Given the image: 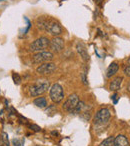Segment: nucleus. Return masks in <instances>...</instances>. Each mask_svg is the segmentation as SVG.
<instances>
[{
    "mask_svg": "<svg viewBox=\"0 0 130 146\" xmlns=\"http://www.w3.org/2000/svg\"><path fill=\"white\" fill-rule=\"evenodd\" d=\"M49 86H50V82L48 80H37L34 84H32L29 87V95L32 96V97H36V96L41 95V94L45 93L49 89Z\"/></svg>",
    "mask_w": 130,
    "mask_h": 146,
    "instance_id": "f257e3e1",
    "label": "nucleus"
},
{
    "mask_svg": "<svg viewBox=\"0 0 130 146\" xmlns=\"http://www.w3.org/2000/svg\"><path fill=\"white\" fill-rule=\"evenodd\" d=\"M50 44V40L47 37H40L34 40L30 45L28 49L30 52H40V51H45Z\"/></svg>",
    "mask_w": 130,
    "mask_h": 146,
    "instance_id": "f03ea898",
    "label": "nucleus"
},
{
    "mask_svg": "<svg viewBox=\"0 0 130 146\" xmlns=\"http://www.w3.org/2000/svg\"><path fill=\"white\" fill-rule=\"evenodd\" d=\"M111 117V113H110L108 108H101L98 110L97 113L95 114L93 119V123L97 126H103L108 123Z\"/></svg>",
    "mask_w": 130,
    "mask_h": 146,
    "instance_id": "7ed1b4c3",
    "label": "nucleus"
},
{
    "mask_svg": "<svg viewBox=\"0 0 130 146\" xmlns=\"http://www.w3.org/2000/svg\"><path fill=\"white\" fill-rule=\"evenodd\" d=\"M49 95H50V99L52 100L54 103H59L63 100L64 98V91L63 88L60 84L55 83L50 87V91H49Z\"/></svg>",
    "mask_w": 130,
    "mask_h": 146,
    "instance_id": "20e7f679",
    "label": "nucleus"
},
{
    "mask_svg": "<svg viewBox=\"0 0 130 146\" xmlns=\"http://www.w3.org/2000/svg\"><path fill=\"white\" fill-rule=\"evenodd\" d=\"M53 58H54V55L50 51H40L33 55L32 61L36 64H42V63L50 62Z\"/></svg>",
    "mask_w": 130,
    "mask_h": 146,
    "instance_id": "39448f33",
    "label": "nucleus"
},
{
    "mask_svg": "<svg viewBox=\"0 0 130 146\" xmlns=\"http://www.w3.org/2000/svg\"><path fill=\"white\" fill-rule=\"evenodd\" d=\"M79 97L76 93H73V94H70L69 97L66 99V101L64 102L63 104V109L65 111L69 112V113H72L74 112L75 108L77 107L78 103H79Z\"/></svg>",
    "mask_w": 130,
    "mask_h": 146,
    "instance_id": "423d86ee",
    "label": "nucleus"
},
{
    "mask_svg": "<svg viewBox=\"0 0 130 146\" xmlns=\"http://www.w3.org/2000/svg\"><path fill=\"white\" fill-rule=\"evenodd\" d=\"M45 31H46V32H48L49 34H51L53 37L59 36V35L62 34V27H61V25L59 24L56 20L49 18L48 24H47Z\"/></svg>",
    "mask_w": 130,
    "mask_h": 146,
    "instance_id": "0eeeda50",
    "label": "nucleus"
},
{
    "mask_svg": "<svg viewBox=\"0 0 130 146\" xmlns=\"http://www.w3.org/2000/svg\"><path fill=\"white\" fill-rule=\"evenodd\" d=\"M57 66L55 63L53 62H46L40 64L36 68V72L40 75H47V74H51L56 70Z\"/></svg>",
    "mask_w": 130,
    "mask_h": 146,
    "instance_id": "6e6552de",
    "label": "nucleus"
},
{
    "mask_svg": "<svg viewBox=\"0 0 130 146\" xmlns=\"http://www.w3.org/2000/svg\"><path fill=\"white\" fill-rule=\"evenodd\" d=\"M64 46H65L64 39H62L61 37L58 36L53 37L50 40V44H49V47H50L51 50L56 53H60L61 51L64 50Z\"/></svg>",
    "mask_w": 130,
    "mask_h": 146,
    "instance_id": "1a4fd4ad",
    "label": "nucleus"
},
{
    "mask_svg": "<svg viewBox=\"0 0 130 146\" xmlns=\"http://www.w3.org/2000/svg\"><path fill=\"white\" fill-rule=\"evenodd\" d=\"M76 50H77L78 54L80 55V57H81L83 61H88L90 59V55L83 42H78L76 44Z\"/></svg>",
    "mask_w": 130,
    "mask_h": 146,
    "instance_id": "9d476101",
    "label": "nucleus"
},
{
    "mask_svg": "<svg viewBox=\"0 0 130 146\" xmlns=\"http://www.w3.org/2000/svg\"><path fill=\"white\" fill-rule=\"evenodd\" d=\"M122 81H123V77L121 76H117L115 77L111 82L109 83V90L110 91H118L121 87V84H122Z\"/></svg>",
    "mask_w": 130,
    "mask_h": 146,
    "instance_id": "9b49d317",
    "label": "nucleus"
},
{
    "mask_svg": "<svg viewBox=\"0 0 130 146\" xmlns=\"http://www.w3.org/2000/svg\"><path fill=\"white\" fill-rule=\"evenodd\" d=\"M113 146H129V141L125 135L119 134L116 137H114Z\"/></svg>",
    "mask_w": 130,
    "mask_h": 146,
    "instance_id": "f8f14e48",
    "label": "nucleus"
},
{
    "mask_svg": "<svg viewBox=\"0 0 130 146\" xmlns=\"http://www.w3.org/2000/svg\"><path fill=\"white\" fill-rule=\"evenodd\" d=\"M118 69H119V65L117 62H112L111 64L108 66L107 70H106V77L111 78L112 76H114L117 73Z\"/></svg>",
    "mask_w": 130,
    "mask_h": 146,
    "instance_id": "ddd939ff",
    "label": "nucleus"
},
{
    "mask_svg": "<svg viewBox=\"0 0 130 146\" xmlns=\"http://www.w3.org/2000/svg\"><path fill=\"white\" fill-rule=\"evenodd\" d=\"M48 21H49V17H46V16H41V17H39V18L36 20L37 28H38L39 30L45 31L47 24H48Z\"/></svg>",
    "mask_w": 130,
    "mask_h": 146,
    "instance_id": "4468645a",
    "label": "nucleus"
},
{
    "mask_svg": "<svg viewBox=\"0 0 130 146\" xmlns=\"http://www.w3.org/2000/svg\"><path fill=\"white\" fill-rule=\"evenodd\" d=\"M33 104H34L35 106H37L38 108L43 109V108H45L47 106V100L45 97H38V98H36V99H34Z\"/></svg>",
    "mask_w": 130,
    "mask_h": 146,
    "instance_id": "2eb2a0df",
    "label": "nucleus"
},
{
    "mask_svg": "<svg viewBox=\"0 0 130 146\" xmlns=\"http://www.w3.org/2000/svg\"><path fill=\"white\" fill-rule=\"evenodd\" d=\"M113 142H114V137L113 136H109L104 141H102L99 144V146H113Z\"/></svg>",
    "mask_w": 130,
    "mask_h": 146,
    "instance_id": "dca6fc26",
    "label": "nucleus"
},
{
    "mask_svg": "<svg viewBox=\"0 0 130 146\" xmlns=\"http://www.w3.org/2000/svg\"><path fill=\"white\" fill-rule=\"evenodd\" d=\"M9 136L6 132H2L1 133V140L3 142V145L4 146H10V142H9Z\"/></svg>",
    "mask_w": 130,
    "mask_h": 146,
    "instance_id": "f3484780",
    "label": "nucleus"
},
{
    "mask_svg": "<svg viewBox=\"0 0 130 146\" xmlns=\"http://www.w3.org/2000/svg\"><path fill=\"white\" fill-rule=\"evenodd\" d=\"M12 79H13V81H14V83L16 84V85H19V84L21 83V77H20V75H19L18 73H16V72L12 73Z\"/></svg>",
    "mask_w": 130,
    "mask_h": 146,
    "instance_id": "a211bd4d",
    "label": "nucleus"
},
{
    "mask_svg": "<svg viewBox=\"0 0 130 146\" xmlns=\"http://www.w3.org/2000/svg\"><path fill=\"white\" fill-rule=\"evenodd\" d=\"M124 74H125L126 76H128V77H130V57L128 58L126 66L124 67Z\"/></svg>",
    "mask_w": 130,
    "mask_h": 146,
    "instance_id": "6ab92c4d",
    "label": "nucleus"
},
{
    "mask_svg": "<svg viewBox=\"0 0 130 146\" xmlns=\"http://www.w3.org/2000/svg\"><path fill=\"white\" fill-rule=\"evenodd\" d=\"M12 143H13V145H14V146H23V144H24V140H23V139H21V140L13 139Z\"/></svg>",
    "mask_w": 130,
    "mask_h": 146,
    "instance_id": "aec40b11",
    "label": "nucleus"
},
{
    "mask_svg": "<svg viewBox=\"0 0 130 146\" xmlns=\"http://www.w3.org/2000/svg\"><path fill=\"white\" fill-rule=\"evenodd\" d=\"M29 127H30L31 129H32L33 131H35V132H39L41 130V128L39 127L38 125H35V124H31V125L29 126Z\"/></svg>",
    "mask_w": 130,
    "mask_h": 146,
    "instance_id": "412c9836",
    "label": "nucleus"
},
{
    "mask_svg": "<svg viewBox=\"0 0 130 146\" xmlns=\"http://www.w3.org/2000/svg\"><path fill=\"white\" fill-rule=\"evenodd\" d=\"M81 80H82V82H83V84H85V85H87V84H88L87 78H86V73L85 72H82L81 73Z\"/></svg>",
    "mask_w": 130,
    "mask_h": 146,
    "instance_id": "4be33fe9",
    "label": "nucleus"
},
{
    "mask_svg": "<svg viewBox=\"0 0 130 146\" xmlns=\"http://www.w3.org/2000/svg\"><path fill=\"white\" fill-rule=\"evenodd\" d=\"M118 97V95H117V94H114V95L113 96H112V97H111V99H114V103H117V99H116V98H117Z\"/></svg>",
    "mask_w": 130,
    "mask_h": 146,
    "instance_id": "5701e85b",
    "label": "nucleus"
},
{
    "mask_svg": "<svg viewBox=\"0 0 130 146\" xmlns=\"http://www.w3.org/2000/svg\"><path fill=\"white\" fill-rule=\"evenodd\" d=\"M127 90H128V92H130V81L128 82V85H127Z\"/></svg>",
    "mask_w": 130,
    "mask_h": 146,
    "instance_id": "b1692460",
    "label": "nucleus"
},
{
    "mask_svg": "<svg viewBox=\"0 0 130 146\" xmlns=\"http://www.w3.org/2000/svg\"><path fill=\"white\" fill-rule=\"evenodd\" d=\"M0 146H3V142H2V140L0 139Z\"/></svg>",
    "mask_w": 130,
    "mask_h": 146,
    "instance_id": "393cba45",
    "label": "nucleus"
},
{
    "mask_svg": "<svg viewBox=\"0 0 130 146\" xmlns=\"http://www.w3.org/2000/svg\"><path fill=\"white\" fill-rule=\"evenodd\" d=\"M0 1H2V0H0Z\"/></svg>",
    "mask_w": 130,
    "mask_h": 146,
    "instance_id": "a878e982",
    "label": "nucleus"
}]
</instances>
